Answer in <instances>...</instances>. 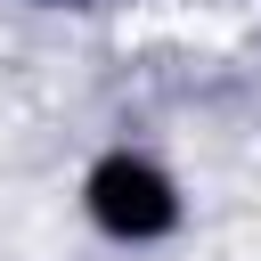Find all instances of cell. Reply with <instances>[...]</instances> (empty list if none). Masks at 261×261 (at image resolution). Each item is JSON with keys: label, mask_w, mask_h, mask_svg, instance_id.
Listing matches in <instances>:
<instances>
[{"label": "cell", "mask_w": 261, "mask_h": 261, "mask_svg": "<svg viewBox=\"0 0 261 261\" xmlns=\"http://www.w3.org/2000/svg\"><path fill=\"white\" fill-rule=\"evenodd\" d=\"M73 212H82V228H90L98 245H114V253H155V245H171V237L188 228V179H179L155 147L114 139V147H98V155L82 163Z\"/></svg>", "instance_id": "1"}, {"label": "cell", "mask_w": 261, "mask_h": 261, "mask_svg": "<svg viewBox=\"0 0 261 261\" xmlns=\"http://www.w3.org/2000/svg\"><path fill=\"white\" fill-rule=\"evenodd\" d=\"M24 8H82V0H24Z\"/></svg>", "instance_id": "2"}]
</instances>
